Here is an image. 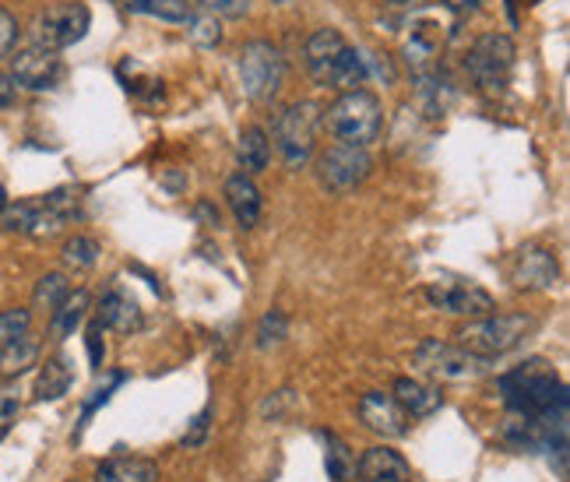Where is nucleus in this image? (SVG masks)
Instances as JSON below:
<instances>
[{
	"mask_svg": "<svg viewBox=\"0 0 570 482\" xmlns=\"http://www.w3.org/2000/svg\"><path fill=\"white\" fill-rule=\"evenodd\" d=\"M500 394H504V405L511 409V415H528V420H539L546 429L567 434L570 398L563 380L543 359L522 363L517 370L500 377Z\"/></svg>",
	"mask_w": 570,
	"mask_h": 482,
	"instance_id": "nucleus-1",
	"label": "nucleus"
},
{
	"mask_svg": "<svg viewBox=\"0 0 570 482\" xmlns=\"http://www.w3.org/2000/svg\"><path fill=\"white\" fill-rule=\"evenodd\" d=\"M307 71L317 85L334 89V92H356L366 85V60L356 54L339 28H317L304 46Z\"/></svg>",
	"mask_w": 570,
	"mask_h": 482,
	"instance_id": "nucleus-2",
	"label": "nucleus"
},
{
	"mask_svg": "<svg viewBox=\"0 0 570 482\" xmlns=\"http://www.w3.org/2000/svg\"><path fill=\"white\" fill-rule=\"evenodd\" d=\"M321 127L331 130L334 141L371 148V145L380 138V130H384L380 99H377L374 92H366V89L342 92V95L328 106V113H321Z\"/></svg>",
	"mask_w": 570,
	"mask_h": 482,
	"instance_id": "nucleus-3",
	"label": "nucleus"
},
{
	"mask_svg": "<svg viewBox=\"0 0 570 482\" xmlns=\"http://www.w3.org/2000/svg\"><path fill=\"white\" fill-rule=\"evenodd\" d=\"M532 331H535V321L528 313H486V318H476L455 331V338H458L455 345H461L465 353H472V356L497 359L522 345Z\"/></svg>",
	"mask_w": 570,
	"mask_h": 482,
	"instance_id": "nucleus-4",
	"label": "nucleus"
},
{
	"mask_svg": "<svg viewBox=\"0 0 570 482\" xmlns=\"http://www.w3.org/2000/svg\"><path fill=\"white\" fill-rule=\"evenodd\" d=\"M78 215V191L60 187L43 194L39 202H19L8 205V211L0 215L8 232H25V237H54L67 222Z\"/></svg>",
	"mask_w": 570,
	"mask_h": 482,
	"instance_id": "nucleus-5",
	"label": "nucleus"
},
{
	"mask_svg": "<svg viewBox=\"0 0 570 482\" xmlns=\"http://www.w3.org/2000/svg\"><path fill=\"white\" fill-rule=\"evenodd\" d=\"M321 113L324 110L317 103H293L275 116L272 138H275L282 162L289 165V170H304L310 162L314 148H317V130H321Z\"/></svg>",
	"mask_w": 570,
	"mask_h": 482,
	"instance_id": "nucleus-6",
	"label": "nucleus"
},
{
	"mask_svg": "<svg viewBox=\"0 0 570 482\" xmlns=\"http://www.w3.org/2000/svg\"><path fill=\"white\" fill-rule=\"evenodd\" d=\"M285 81V57L267 39H254L240 49V85L254 103H272Z\"/></svg>",
	"mask_w": 570,
	"mask_h": 482,
	"instance_id": "nucleus-7",
	"label": "nucleus"
},
{
	"mask_svg": "<svg viewBox=\"0 0 570 482\" xmlns=\"http://www.w3.org/2000/svg\"><path fill=\"white\" fill-rule=\"evenodd\" d=\"M412 367L433 380H476L490 370V359L465 353V348L455 342L426 338V342H419V348L412 353Z\"/></svg>",
	"mask_w": 570,
	"mask_h": 482,
	"instance_id": "nucleus-8",
	"label": "nucleus"
},
{
	"mask_svg": "<svg viewBox=\"0 0 570 482\" xmlns=\"http://www.w3.org/2000/svg\"><path fill=\"white\" fill-rule=\"evenodd\" d=\"M371 170H374L371 148L345 145V141L328 145L321 159H317V176H321V187L328 194H352L371 176Z\"/></svg>",
	"mask_w": 570,
	"mask_h": 482,
	"instance_id": "nucleus-9",
	"label": "nucleus"
},
{
	"mask_svg": "<svg viewBox=\"0 0 570 482\" xmlns=\"http://www.w3.org/2000/svg\"><path fill=\"white\" fill-rule=\"evenodd\" d=\"M511 68H514V43L504 32H490V36L476 39L465 57V71L482 92H504Z\"/></svg>",
	"mask_w": 570,
	"mask_h": 482,
	"instance_id": "nucleus-10",
	"label": "nucleus"
},
{
	"mask_svg": "<svg viewBox=\"0 0 570 482\" xmlns=\"http://www.w3.org/2000/svg\"><path fill=\"white\" fill-rule=\"evenodd\" d=\"M92 25V14L86 4H49L43 8L36 19H32V28H29V36L36 46H46V49H67V46H75L86 39V32Z\"/></svg>",
	"mask_w": 570,
	"mask_h": 482,
	"instance_id": "nucleus-11",
	"label": "nucleus"
},
{
	"mask_svg": "<svg viewBox=\"0 0 570 482\" xmlns=\"http://www.w3.org/2000/svg\"><path fill=\"white\" fill-rule=\"evenodd\" d=\"M426 299L437 310L444 313H458V318H486V313H497L493 296L486 292L476 282H465V278H437L430 282Z\"/></svg>",
	"mask_w": 570,
	"mask_h": 482,
	"instance_id": "nucleus-12",
	"label": "nucleus"
},
{
	"mask_svg": "<svg viewBox=\"0 0 570 482\" xmlns=\"http://www.w3.org/2000/svg\"><path fill=\"white\" fill-rule=\"evenodd\" d=\"M64 74V64L57 57V49H46V46H36L29 43L19 54H11V81L14 85H22L29 92H46L54 89Z\"/></svg>",
	"mask_w": 570,
	"mask_h": 482,
	"instance_id": "nucleus-13",
	"label": "nucleus"
},
{
	"mask_svg": "<svg viewBox=\"0 0 570 482\" xmlns=\"http://www.w3.org/2000/svg\"><path fill=\"white\" fill-rule=\"evenodd\" d=\"M511 278H514L517 289L549 292V289H557V282H560V261H557V254L549 251V246L525 243L514 257Z\"/></svg>",
	"mask_w": 570,
	"mask_h": 482,
	"instance_id": "nucleus-14",
	"label": "nucleus"
},
{
	"mask_svg": "<svg viewBox=\"0 0 570 482\" xmlns=\"http://www.w3.org/2000/svg\"><path fill=\"white\" fill-rule=\"evenodd\" d=\"M360 420H363L366 429H374V434L388 437V440L406 437L409 434V423H412L409 412L401 409L391 394H384V391H366L360 398Z\"/></svg>",
	"mask_w": 570,
	"mask_h": 482,
	"instance_id": "nucleus-15",
	"label": "nucleus"
},
{
	"mask_svg": "<svg viewBox=\"0 0 570 482\" xmlns=\"http://www.w3.org/2000/svg\"><path fill=\"white\" fill-rule=\"evenodd\" d=\"M356 475L360 482H412L409 461L398 451H391V447H371L356 461Z\"/></svg>",
	"mask_w": 570,
	"mask_h": 482,
	"instance_id": "nucleus-16",
	"label": "nucleus"
},
{
	"mask_svg": "<svg viewBox=\"0 0 570 482\" xmlns=\"http://www.w3.org/2000/svg\"><path fill=\"white\" fill-rule=\"evenodd\" d=\"M226 202H229V211H232V219H237L240 229H254L261 222L264 202H261L258 184L247 173H237V176L226 180Z\"/></svg>",
	"mask_w": 570,
	"mask_h": 482,
	"instance_id": "nucleus-17",
	"label": "nucleus"
},
{
	"mask_svg": "<svg viewBox=\"0 0 570 482\" xmlns=\"http://www.w3.org/2000/svg\"><path fill=\"white\" fill-rule=\"evenodd\" d=\"M103 328L121 331V335H130V331L141 328V307L134 303V296L124 289H110L103 299H99V318Z\"/></svg>",
	"mask_w": 570,
	"mask_h": 482,
	"instance_id": "nucleus-18",
	"label": "nucleus"
},
{
	"mask_svg": "<svg viewBox=\"0 0 570 482\" xmlns=\"http://www.w3.org/2000/svg\"><path fill=\"white\" fill-rule=\"evenodd\" d=\"M391 398L409 412V420H426V415H433L444 405V398H441L437 388L423 385V380H412V377L395 380V394Z\"/></svg>",
	"mask_w": 570,
	"mask_h": 482,
	"instance_id": "nucleus-19",
	"label": "nucleus"
},
{
	"mask_svg": "<svg viewBox=\"0 0 570 482\" xmlns=\"http://www.w3.org/2000/svg\"><path fill=\"white\" fill-rule=\"evenodd\" d=\"M89 307H92V296L86 289H75L64 296V303L49 313V335L54 338H71L75 331L86 324L89 318Z\"/></svg>",
	"mask_w": 570,
	"mask_h": 482,
	"instance_id": "nucleus-20",
	"label": "nucleus"
},
{
	"mask_svg": "<svg viewBox=\"0 0 570 482\" xmlns=\"http://www.w3.org/2000/svg\"><path fill=\"white\" fill-rule=\"evenodd\" d=\"M75 385V370H71V359L67 356H54L43 363V370L36 377V388H32V398L36 402H57Z\"/></svg>",
	"mask_w": 570,
	"mask_h": 482,
	"instance_id": "nucleus-21",
	"label": "nucleus"
},
{
	"mask_svg": "<svg viewBox=\"0 0 570 482\" xmlns=\"http://www.w3.org/2000/svg\"><path fill=\"white\" fill-rule=\"evenodd\" d=\"M95 482H159V464L148 458H106L95 469Z\"/></svg>",
	"mask_w": 570,
	"mask_h": 482,
	"instance_id": "nucleus-22",
	"label": "nucleus"
},
{
	"mask_svg": "<svg viewBox=\"0 0 570 482\" xmlns=\"http://www.w3.org/2000/svg\"><path fill=\"white\" fill-rule=\"evenodd\" d=\"M130 14H145V19L187 25L197 14V0H127Z\"/></svg>",
	"mask_w": 570,
	"mask_h": 482,
	"instance_id": "nucleus-23",
	"label": "nucleus"
},
{
	"mask_svg": "<svg viewBox=\"0 0 570 482\" xmlns=\"http://www.w3.org/2000/svg\"><path fill=\"white\" fill-rule=\"evenodd\" d=\"M240 162H243L247 176L267 170V162H272V141H267L264 127H258V124L243 127V135H240Z\"/></svg>",
	"mask_w": 570,
	"mask_h": 482,
	"instance_id": "nucleus-24",
	"label": "nucleus"
},
{
	"mask_svg": "<svg viewBox=\"0 0 570 482\" xmlns=\"http://www.w3.org/2000/svg\"><path fill=\"white\" fill-rule=\"evenodd\" d=\"M39 359V338L32 335H22L19 342H11L0 348V374L4 377H22L25 370L36 367Z\"/></svg>",
	"mask_w": 570,
	"mask_h": 482,
	"instance_id": "nucleus-25",
	"label": "nucleus"
},
{
	"mask_svg": "<svg viewBox=\"0 0 570 482\" xmlns=\"http://www.w3.org/2000/svg\"><path fill=\"white\" fill-rule=\"evenodd\" d=\"M317 437L324 440V469H328V479L331 482H349L352 475H356V455L349 451V444L339 440L334 434H328V429H321Z\"/></svg>",
	"mask_w": 570,
	"mask_h": 482,
	"instance_id": "nucleus-26",
	"label": "nucleus"
},
{
	"mask_svg": "<svg viewBox=\"0 0 570 482\" xmlns=\"http://www.w3.org/2000/svg\"><path fill=\"white\" fill-rule=\"evenodd\" d=\"M71 292V286H67V278L60 272H49L39 278V286L36 292H32V303H36V310H46V313H54L60 303H64V296Z\"/></svg>",
	"mask_w": 570,
	"mask_h": 482,
	"instance_id": "nucleus-27",
	"label": "nucleus"
},
{
	"mask_svg": "<svg viewBox=\"0 0 570 482\" xmlns=\"http://www.w3.org/2000/svg\"><path fill=\"white\" fill-rule=\"evenodd\" d=\"M99 261V243L92 237H75L64 243V264L75 272H86L92 268V264Z\"/></svg>",
	"mask_w": 570,
	"mask_h": 482,
	"instance_id": "nucleus-28",
	"label": "nucleus"
},
{
	"mask_svg": "<svg viewBox=\"0 0 570 482\" xmlns=\"http://www.w3.org/2000/svg\"><path fill=\"white\" fill-rule=\"evenodd\" d=\"M187 36H191L197 46L212 49V46H219V39H223V25H219V19H215V14L197 11L194 19L187 22Z\"/></svg>",
	"mask_w": 570,
	"mask_h": 482,
	"instance_id": "nucleus-29",
	"label": "nucleus"
},
{
	"mask_svg": "<svg viewBox=\"0 0 570 482\" xmlns=\"http://www.w3.org/2000/svg\"><path fill=\"white\" fill-rule=\"evenodd\" d=\"M285 335H289V318L282 310H267L258 324V348H272L285 342Z\"/></svg>",
	"mask_w": 570,
	"mask_h": 482,
	"instance_id": "nucleus-30",
	"label": "nucleus"
},
{
	"mask_svg": "<svg viewBox=\"0 0 570 482\" xmlns=\"http://www.w3.org/2000/svg\"><path fill=\"white\" fill-rule=\"evenodd\" d=\"M29 328H32V313L29 310H22V307L4 310V313H0V348L11 345V342H19L22 335H29Z\"/></svg>",
	"mask_w": 570,
	"mask_h": 482,
	"instance_id": "nucleus-31",
	"label": "nucleus"
},
{
	"mask_svg": "<svg viewBox=\"0 0 570 482\" xmlns=\"http://www.w3.org/2000/svg\"><path fill=\"white\" fill-rule=\"evenodd\" d=\"M208 429H212V409H201L194 420H191L187 434L180 437V447H187V451H197V447H205Z\"/></svg>",
	"mask_w": 570,
	"mask_h": 482,
	"instance_id": "nucleus-32",
	"label": "nucleus"
},
{
	"mask_svg": "<svg viewBox=\"0 0 570 482\" xmlns=\"http://www.w3.org/2000/svg\"><path fill=\"white\" fill-rule=\"evenodd\" d=\"M124 380H127L124 374H110V380H106V385H103V388H99V391H95V394L89 398V405H86V412H81V423H78V434H75V437H81V429H86V426H89V420H92V412H95L99 405H106V402H110V394H113L116 388H121V385H124Z\"/></svg>",
	"mask_w": 570,
	"mask_h": 482,
	"instance_id": "nucleus-33",
	"label": "nucleus"
},
{
	"mask_svg": "<svg viewBox=\"0 0 570 482\" xmlns=\"http://www.w3.org/2000/svg\"><path fill=\"white\" fill-rule=\"evenodd\" d=\"M197 8L215 14V19H243L250 11V0H197Z\"/></svg>",
	"mask_w": 570,
	"mask_h": 482,
	"instance_id": "nucleus-34",
	"label": "nucleus"
},
{
	"mask_svg": "<svg viewBox=\"0 0 570 482\" xmlns=\"http://www.w3.org/2000/svg\"><path fill=\"white\" fill-rule=\"evenodd\" d=\"M103 324L92 321L89 331H86V345H89V363H92V370H103V359H106V342H103Z\"/></svg>",
	"mask_w": 570,
	"mask_h": 482,
	"instance_id": "nucleus-35",
	"label": "nucleus"
},
{
	"mask_svg": "<svg viewBox=\"0 0 570 482\" xmlns=\"http://www.w3.org/2000/svg\"><path fill=\"white\" fill-rule=\"evenodd\" d=\"M19 19L11 11L0 8V57H11L14 54V43H19Z\"/></svg>",
	"mask_w": 570,
	"mask_h": 482,
	"instance_id": "nucleus-36",
	"label": "nucleus"
},
{
	"mask_svg": "<svg viewBox=\"0 0 570 482\" xmlns=\"http://www.w3.org/2000/svg\"><path fill=\"white\" fill-rule=\"evenodd\" d=\"M11 99H14V81L0 74V106H8Z\"/></svg>",
	"mask_w": 570,
	"mask_h": 482,
	"instance_id": "nucleus-37",
	"label": "nucleus"
},
{
	"mask_svg": "<svg viewBox=\"0 0 570 482\" xmlns=\"http://www.w3.org/2000/svg\"><path fill=\"white\" fill-rule=\"evenodd\" d=\"M482 4V0H444V8L451 11H476Z\"/></svg>",
	"mask_w": 570,
	"mask_h": 482,
	"instance_id": "nucleus-38",
	"label": "nucleus"
},
{
	"mask_svg": "<svg viewBox=\"0 0 570 482\" xmlns=\"http://www.w3.org/2000/svg\"><path fill=\"white\" fill-rule=\"evenodd\" d=\"M8 205H11V202H8V191H4V184H0V215L8 211Z\"/></svg>",
	"mask_w": 570,
	"mask_h": 482,
	"instance_id": "nucleus-39",
	"label": "nucleus"
},
{
	"mask_svg": "<svg viewBox=\"0 0 570 482\" xmlns=\"http://www.w3.org/2000/svg\"><path fill=\"white\" fill-rule=\"evenodd\" d=\"M388 4H409V0H388Z\"/></svg>",
	"mask_w": 570,
	"mask_h": 482,
	"instance_id": "nucleus-40",
	"label": "nucleus"
},
{
	"mask_svg": "<svg viewBox=\"0 0 570 482\" xmlns=\"http://www.w3.org/2000/svg\"><path fill=\"white\" fill-rule=\"evenodd\" d=\"M278 4H285V0H278Z\"/></svg>",
	"mask_w": 570,
	"mask_h": 482,
	"instance_id": "nucleus-41",
	"label": "nucleus"
}]
</instances>
